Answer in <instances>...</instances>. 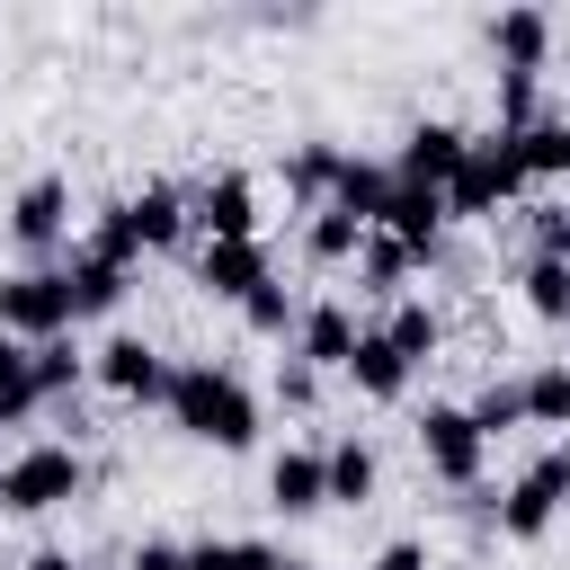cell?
<instances>
[{"mask_svg": "<svg viewBox=\"0 0 570 570\" xmlns=\"http://www.w3.org/2000/svg\"><path fill=\"white\" fill-rule=\"evenodd\" d=\"M169 419H178L196 445H223V454H240V445L258 436V392H249L232 365H214V356H187V365H169Z\"/></svg>", "mask_w": 570, "mask_h": 570, "instance_id": "cell-1", "label": "cell"}, {"mask_svg": "<svg viewBox=\"0 0 570 570\" xmlns=\"http://www.w3.org/2000/svg\"><path fill=\"white\" fill-rule=\"evenodd\" d=\"M80 490H89V463H80L71 445H27V454H9V463H0V508H9V517L71 508Z\"/></svg>", "mask_w": 570, "mask_h": 570, "instance_id": "cell-2", "label": "cell"}, {"mask_svg": "<svg viewBox=\"0 0 570 570\" xmlns=\"http://www.w3.org/2000/svg\"><path fill=\"white\" fill-rule=\"evenodd\" d=\"M517 187H525V160H517V142L490 125V134H472L463 169L445 178V214H499Z\"/></svg>", "mask_w": 570, "mask_h": 570, "instance_id": "cell-3", "label": "cell"}, {"mask_svg": "<svg viewBox=\"0 0 570 570\" xmlns=\"http://www.w3.org/2000/svg\"><path fill=\"white\" fill-rule=\"evenodd\" d=\"M0 330L27 338V347L62 338V330H71V285H62V267H18V276H0Z\"/></svg>", "mask_w": 570, "mask_h": 570, "instance_id": "cell-4", "label": "cell"}, {"mask_svg": "<svg viewBox=\"0 0 570 570\" xmlns=\"http://www.w3.org/2000/svg\"><path fill=\"white\" fill-rule=\"evenodd\" d=\"M419 454H428V472H436V481L472 490V481H481L490 436L472 428V410H463V401H428V410H419Z\"/></svg>", "mask_w": 570, "mask_h": 570, "instance_id": "cell-5", "label": "cell"}, {"mask_svg": "<svg viewBox=\"0 0 570 570\" xmlns=\"http://www.w3.org/2000/svg\"><path fill=\"white\" fill-rule=\"evenodd\" d=\"M463 151H472V134H463L454 116H419V125L401 134V151H392V178H410V187H445V178L463 169Z\"/></svg>", "mask_w": 570, "mask_h": 570, "instance_id": "cell-6", "label": "cell"}, {"mask_svg": "<svg viewBox=\"0 0 570 570\" xmlns=\"http://www.w3.org/2000/svg\"><path fill=\"white\" fill-rule=\"evenodd\" d=\"M187 223H196L205 240H258V178H249V169L205 178V187L187 196Z\"/></svg>", "mask_w": 570, "mask_h": 570, "instance_id": "cell-7", "label": "cell"}, {"mask_svg": "<svg viewBox=\"0 0 570 570\" xmlns=\"http://www.w3.org/2000/svg\"><path fill=\"white\" fill-rule=\"evenodd\" d=\"M89 374H98L116 401H169V356H160L151 338H134V330H116V338L89 356Z\"/></svg>", "mask_w": 570, "mask_h": 570, "instance_id": "cell-8", "label": "cell"}, {"mask_svg": "<svg viewBox=\"0 0 570 570\" xmlns=\"http://www.w3.org/2000/svg\"><path fill=\"white\" fill-rule=\"evenodd\" d=\"M561 499H570V481H561V463L543 454V463H525L517 472V490L499 499V534H517V543H534V534H552V517H561Z\"/></svg>", "mask_w": 570, "mask_h": 570, "instance_id": "cell-9", "label": "cell"}, {"mask_svg": "<svg viewBox=\"0 0 570 570\" xmlns=\"http://www.w3.org/2000/svg\"><path fill=\"white\" fill-rule=\"evenodd\" d=\"M62 232H71V187L62 178H27L9 196V240L18 249H62Z\"/></svg>", "mask_w": 570, "mask_h": 570, "instance_id": "cell-10", "label": "cell"}, {"mask_svg": "<svg viewBox=\"0 0 570 570\" xmlns=\"http://www.w3.org/2000/svg\"><path fill=\"white\" fill-rule=\"evenodd\" d=\"M374 232H392L410 258H436V240H445V187H410V178H392V205H383Z\"/></svg>", "mask_w": 570, "mask_h": 570, "instance_id": "cell-11", "label": "cell"}, {"mask_svg": "<svg viewBox=\"0 0 570 570\" xmlns=\"http://www.w3.org/2000/svg\"><path fill=\"white\" fill-rule=\"evenodd\" d=\"M196 285L214 303H249L267 285V240H205L196 249Z\"/></svg>", "mask_w": 570, "mask_h": 570, "instance_id": "cell-12", "label": "cell"}, {"mask_svg": "<svg viewBox=\"0 0 570 570\" xmlns=\"http://www.w3.org/2000/svg\"><path fill=\"white\" fill-rule=\"evenodd\" d=\"M356 338H365V330H356V312H347V303H303V321H294V356H303L312 374H321V365H338V374H347Z\"/></svg>", "mask_w": 570, "mask_h": 570, "instance_id": "cell-13", "label": "cell"}, {"mask_svg": "<svg viewBox=\"0 0 570 570\" xmlns=\"http://www.w3.org/2000/svg\"><path fill=\"white\" fill-rule=\"evenodd\" d=\"M267 499H276L285 517L330 508V463H321V445H285V454L267 463Z\"/></svg>", "mask_w": 570, "mask_h": 570, "instance_id": "cell-14", "label": "cell"}, {"mask_svg": "<svg viewBox=\"0 0 570 570\" xmlns=\"http://www.w3.org/2000/svg\"><path fill=\"white\" fill-rule=\"evenodd\" d=\"M62 285H71V321H89V312H116V303H125V267H116L107 249H89V240L62 258Z\"/></svg>", "mask_w": 570, "mask_h": 570, "instance_id": "cell-15", "label": "cell"}, {"mask_svg": "<svg viewBox=\"0 0 570 570\" xmlns=\"http://www.w3.org/2000/svg\"><path fill=\"white\" fill-rule=\"evenodd\" d=\"M490 53H499V71H543L552 18H543V9H499V18H490Z\"/></svg>", "mask_w": 570, "mask_h": 570, "instance_id": "cell-16", "label": "cell"}, {"mask_svg": "<svg viewBox=\"0 0 570 570\" xmlns=\"http://www.w3.org/2000/svg\"><path fill=\"white\" fill-rule=\"evenodd\" d=\"M330 205H338V214H356V223L374 232V223H383V205H392V169L347 151V160H338V178H330Z\"/></svg>", "mask_w": 570, "mask_h": 570, "instance_id": "cell-17", "label": "cell"}, {"mask_svg": "<svg viewBox=\"0 0 570 570\" xmlns=\"http://www.w3.org/2000/svg\"><path fill=\"white\" fill-rule=\"evenodd\" d=\"M347 383H356L365 401H401V392H410V365H401V347H392L383 330H365L356 356H347Z\"/></svg>", "mask_w": 570, "mask_h": 570, "instance_id": "cell-18", "label": "cell"}, {"mask_svg": "<svg viewBox=\"0 0 570 570\" xmlns=\"http://www.w3.org/2000/svg\"><path fill=\"white\" fill-rule=\"evenodd\" d=\"M321 463H330V508H365V499H374V481H383L365 436H330V445H321Z\"/></svg>", "mask_w": 570, "mask_h": 570, "instance_id": "cell-19", "label": "cell"}, {"mask_svg": "<svg viewBox=\"0 0 570 570\" xmlns=\"http://www.w3.org/2000/svg\"><path fill=\"white\" fill-rule=\"evenodd\" d=\"M338 160H347L338 142H303V151L285 160V196H294L303 214H321V205H330V178H338Z\"/></svg>", "mask_w": 570, "mask_h": 570, "instance_id": "cell-20", "label": "cell"}, {"mask_svg": "<svg viewBox=\"0 0 570 570\" xmlns=\"http://www.w3.org/2000/svg\"><path fill=\"white\" fill-rule=\"evenodd\" d=\"M508 142H517L525 178H570V116H534V125L508 134Z\"/></svg>", "mask_w": 570, "mask_h": 570, "instance_id": "cell-21", "label": "cell"}, {"mask_svg": "<svg viewBox=\"0 0 570 570\" xmlns=\"http://www.w3.org/2000/svg\"><path fill=\"white\" fill-rule=\"evenodd\" d=\"M383 338L401 347V365H428V356L445 347V321H436V312H428V303L410 294V303H392V321H383Z\"/></svg>", "mask_w": 570, "mask_h": 570, "instance_id": "cell-22", "label": "cell"}, {"mask_svg": "<svg viewBox=\"0 0 570 570\" xmlns=\"http://www.w3.org/2000/svg\"><path fill=\"white\" fill-rule=\"evenodd\" d=\"M187 570H285V552L249 543V534H205V543H187Z\"/></svg>", "mask_w": 570, "mask_h": 570, "instance_id": "cell-23", "label": "cell"}, {"mask_svg": "<svg viewBox=\"0 0 570 570\" xmlns=\"http://www.w3.org/2000/svg\"><path fill=\"white\" fill-rule=\"evenodd\" d=\"M27 356H36V347L0 330V428H18V419H36V410H45V401H36V374H27Z\"/></svg>", "mask_w": 570, "mask_h": 570, "instance_id": "cell-24", "label": "cell"}, {"mask_svg": "<svg viewBox=\"0 0 570 570\" xmlns=\"http://www.w3.org/2000/svg\"><path fill=\"white\" fill-rule=\"evenodd\" d=\"M303 249H312L321 267H338V258H356V249H365V223H356V214H338V205H321V214L303 223Z\"/></svg>", "mask_w": 570, "mask_h": 570, "instance_id": "cell-25", "label": "cell"}, {"mask_svg": "<svg viewBox=\"0 0 570 570\" xmlns=\"http://www.w3.org/2000/svg\"><path fill=\"white\" fill-rule=\"evenodd\" d=\"M27 374H36V401H62V392L89 374V356H80V347H71V330H62V338H45V347L27 356Z\"/></svg>", "mask_w": 570, "mask_h": 570, "instance_id": "cell-26", "label": "cell"}, {"mask_svg": "<svg viewBox=\"0 0 570 570\" xmlns=\"http://www.w3.org/2000/svg\"><path fill=\"white\" fill-rule=\"evenodd\" d=\"M419 258L392 240V232H365V249H356V276H365V294H401V276H410Z\"/></svg>", "mask_w": 570, "mask_h": 570, "instance_id": "cell-27", "label": "cell"}, {"mask_svg": "<svg viewBox=\"0 0 570 570\" xmlns=\"http://www.w3.org/2000/svg\"><path fill=\"white\" fill-rule=\"evenodd\" d=\"M517 392H525V419H543V428H570V365H534Z\"/></svg>", "mask_w": 570, "mask_h": 570, "instance_id": "cell-28", "label": "cell"}, {"mask_svg": "<svg viewBox=\"0 0 570 570\" xmlns=\"http://www.w3.org/2000/svg\"><path fill=\"white\" fill-rule=\"evenodd\" d=\"M240 321H249V330H258V338H285V330H294V321H303V303H294V294H285V285H276V276H267V285H258V294H249V303H240Z\"/></svg>", "mask_w": 570, "mask_h": 570, "instance_id": "cell-29", "label": "cell"}, {"mask_svg": "<svg viewBox=\"0 0 570 570\" xmlns=\"http://www.w3.org/2000/svg\"><path fill=\"white\" fill-rule=\"evenodd\" d=\"M525 303L543 321H570V267L561 258H525Z\"/></svg>", "mask_w": 570, "mask_h": 570, "instance_id": "cell-30", "label": "cell"}, {"mask_svg": "<svg viewBox=\"0 0 570 570\" xmlns=\"http://www.w3.org/2000/svg\"><path fill=\"white\" fill-rule=\"evenodd\" d=\"M499 134H525L534 116H543V98H534V71H499Z\"/></svg>", "mask_w": 570, "mask_h": 570, "instance_id": "cell-31", "label": "cell"}, {"mask_svg": "<svg viewBox=\"0 0 570 570\" xmlns=\"http://www.w3.org/2000/svg\"><path fill=\"white\" fill-rule=\"evenodd\" d=\"M463 410H472L481 436H508V428L525 419V392H517V383H481V401H463Z\"/></svg>", "mask_w": 570, "mask_h": 570, "instance_id": "cell-32", "label": "cell"}, {"mask_svg": "<svg viewBox=\"0 0 570 570\" xmlns=\"http://www.w3.org/2000/svg\"><path fill=\"white\" fill-rule=\"evenodd\" d=\"M534 258L570 267V205H534Z\"/></svg>", "mask_w": 570, "mask_h": 570, "instance_id": "cell-33", "label": "cell"}, {"mask_svg": "<svg viewBox=\"0 0 570 570\" xmlns=\"http://www.w3.org/2000/svg\"><path fill=\"white\" fill-rule=\"evenodd\" d=\"M312 392H321V383H312V365H303V356H294V365H276V401H285V410H312Z\"/></svg>", "mask_w": 570, "mask_h": 570, "instance_id": "cell-34", "label": "cell"}, {"mask_svg": "<svg viewBox=\"0 0 570 570\" xmlns=\"http://www.w3.org/2000/svg\"><path fill=\"white\" fill-rule=\"evenodd\" d=\"M374 570H428V543H410V534H401V543H383V552H374Z\"/></svg>", "mask_w": 570, "mask_h": 570, "instance_id": "cell-35", "label": "cell"}, {"mask_svg": "<svg viewBox=\"0 0 570 570\" xmlns=\"http://www.w3.org/2000/svg\"><path fill=\"white\" fill-rule=\"evenodd\" d=\"M134 570H187V543H160V534H151V543L134 552Z\"/></svg>", "mask_w": 570, "mask_h": 570, "instance_id": "cell-36", "label": "cell"}, {"mask_svg": "<svg viewBox=\"0 0 570 570\" xmlns=\"http://www.w3.org/2000/svg\"><path fill=\"white\" fill-rule=\"evenodd\" d=\"M27 570H80V561H71V552H36Z\"/></svg>", "mask_w": 570, "mask_h": 570, "instance_id": "cell-37", "label": "cell"}, {"mask_svg": "<svg viewBox=\"0 0 570 570\" xmlns=\"http://www.w3.org/2000/svg\"><path fill=\"white\" fill-rule=\"evenodd\" d=\"M552 463H561V481H570V445H561V454H552Z\"/></svg>", "mask_w": 570, "mask_h": 570, "instance_id": "cell-38", "label": "cell"}, {"mask_svg": "<svg viewBox=\"0 0 570 570\" xmlns=\"http://www.w3.org/2000/svg\"><path fill=\"white\" fill-rule=\"evenodd\" d=\"M285 570H312V561H294V552H285Z\"/></svg>", "mask_w": 570, "mask_h": 570, "instance_id": "cell-39", "label": "cell"}]
</instances>
